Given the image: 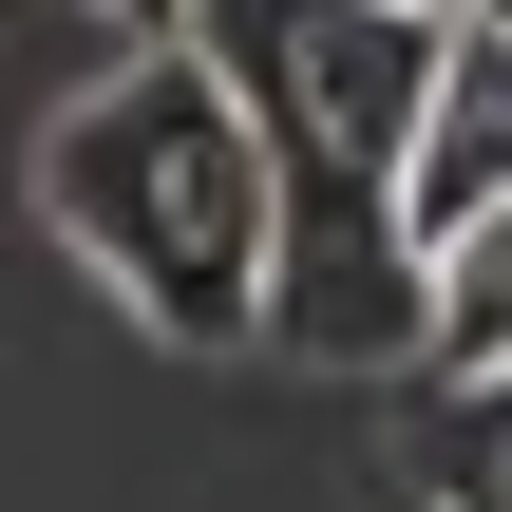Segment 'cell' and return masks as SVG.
Returning a JSON list of instances; mask_svg holds the SVG:
<instances>
[{
    "instance_id": "3",
    "label": "cell",
    "mask_w": 512,
    "mask_h": 512,
    "mask_svg": "<svg viewBox=\"0 0 512 512\" xmlns=\"http://www.w3.org/2000/svg\"><path fill=\"white\" fill-rule=\"evenodd\" d=\"M494 209H512V0H475L437 38V76H418V133H399V266L418 285L475 266Z\"/></svg>"
},
{
    "instance_id": "1",
    "label": "cell",
    "mask_w": 512,
    "mask_h": 512,
    "mask_svg": "<svg viewBox=\"0 0 512 512\" xmlns=\"http://www.w3.org/2000/svg\"><path fill=\"white\" fill-rule=\"evenodd\" d=\"M209 57V95L247 114V171H266V342L304 361H418L437 285L399 266V133H418V76L437 38L418 19H361V0H190L171 19Z\"/></svg>"
},
{
    "instance_id": "5",
    "label": "cell",
    "mask_w": 512,
    "mask_h": 512,
    "mask_svg": "<svg viewBox=\"0 0 512 512\" xmlns=\"http://www.w3.org/2000/svg\"><path fill=\"white\" fill-rule=\"evenodd\" d=\"M361 19H418V38H437V19H475V0H361Z\"/></svg>"
},
{
    "instance_id": "4",
    "label": "cell",
    "mask_w": 512,
    "mask_h": 512,
    "mask_svg": "<svg viewBox=\"0 0 512 512\" xmlns=\"http://www.w3.org/2000/svg\"><path fill=\"white\" fill-rule=\"evenodd\" d=\"M95 19H133V38H171V19H190V0H95Z\"/></svg>"
},
{
    "instance_id": "2",
    "label": "cell",
    "mask_w": 512,
    "mask_h": 512,
    "mask_svg": "<svg viewBox=\"0 0 512 512\" xmlns=\"http://www.w3.org/2000/svg\"><path fill=\"white\" fill-rule=\"evenodd\" d=\"M38 209L57 247L171 323V342H266V171H247V114L209 95L190 38H133L57 133H38Z\"/></svg>"
}]
</instances>
